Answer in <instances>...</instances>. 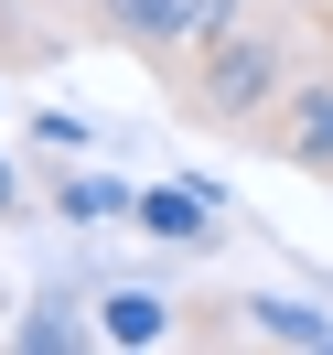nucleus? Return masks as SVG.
Returning <instances> with one entry per match:
<instances>
[{"label":"nucleus","instance_id":"obj_4","mask_svg":"<svg viewBox=\"0 0 333 355\" xmlns=\"http://www.w3.org/2000/svg\"><path fill=\"white\" fill-rule=\"evenodd\" d=\"M129 216H140V237H161V248H215V216H204L194 183H151V194H129Z\"/></svg>","mask_w":333,"mask_h":355},{"label":"nucleus","instance_id":"obj_6","mask_svg":"<svg viewBox=\"0 0 333 355\" xmlns=\"http://www.w3.org/2000/svg\"><path fill=\"white\" fill-rule=\"evenodd\" d=\"M247 312V334H269V345H312V355H333V323L323 312H301V302H237Z\"/></svg>","mask_w":333,"mask_h":355},{"label":"nucleus","instance_id":"obj_2","mask_svg":"<svg viewBox=\"0 0 333 355\" xmlns=\"http://www.w3.org/2000/svg\"><path fill=\"white\" fill-rule=\"evenodd\" d=\"M237 22V0H97V33H108L118 54H140L151 76H172L183 54L204 44V33Z\"/></svg>","mask_w":333,"mask_h":355},{"label":"nucleus","instance_id":"obj_3","mask_svg":"<svg viewBox=\"0 0 333 355\" xmlns=\"http://www.w3.org/2000/svg\"><path fill=\"white\" fill-rule=\"evenodd\" d=\"M247 140H258L269 162H290V173L333 183V76H312V87H290L269 119H247Z\"/></svg>","mask_w":333,"mask_h":355},{"label":"nucleus","instance_id":"obj_1","mask_svg":"<svg viewBox=\"0 0 333 355\" xmlns=\"http://www.w3.org/2000/svg\"><path fill=\"white\" fill-rule=\"evenodd\" d=\"M172 97L204 119V130H247V119H269L290 97V44L280 33H247V22H226V33H204L194 54L172 65Z\"/></svg>","mask_w":333,"mask_h":355},{"label":"nucleus","instance_id":"obj_8","mask_svg":"<svg viewBox=\"0 0 333 355\" xmlns=\"http://www.w3.org/2000/svg\"><path fill=\"white\" fill-rule=\"evenodd\" d=\"M11 205H22V183H11V162H0V216H11Z\"/></svg>","mask_w":333,"mask_h":355},{"label":"nucleus","instance_id":"obj_5","mask_svg":"<svg viewBox=\"0 0 333 355\" xmlns=\"http://www.w3.org/2000/svg\"><path fill=\"white\" fill-rule=\"evenodd\" d=\"M97 312H108V323H97L108 345H161V334H172V302H161V291H108Z\"/></svg>","mask_w":333,"mask_h":355},{"label":"nucleus","instance_id":"obj_7","mask_svg":"<svg viewBox=\"0 0 333 355\" xmlns=\"http://www.w3.org/2000/svg\"><path fill=\"white\" fill-rule=\"evenodd\" d=\"M11 345H22V355H65V345H87V323H75L65 291H44V302H33V323L11 334Z\"/></svg>","mask_w":333,"mask_h":355}]
</instances>
